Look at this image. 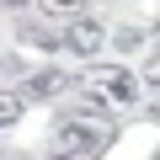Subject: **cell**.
Listing matches in <instances>:
<instances>
[{"instance_id": "1", "label": "cell", "mask_w": 160, "mask_h": 160, "mask_svg": "<svg viewBox=\"0 0 160 160\" xmlns=\"http://www.w3.org/2000/svg\"><path fill=\"white\" fill-rule=\"evenodd\" d=\"M112 123L107 118H64L59 128H53V149L59 155H96V149H107L112 144Z\"/></svg>"}, {"instance_id": "2", "label": "cell", "mask_w": 160, "mask_h": 160, "mask_svg": "<svg viewBox=\"0 0 160 160\" xmlns=\"http://www.w3.org/2000/svg\"><path fill=\"white\" fill-rule=\"evenodd\" d=\"M80 86L107 96V102H139V80L123 69V64H91L86 75H80Z\"/></svg>"}, {"instance_id": "3", "label": "cell", "mask_w": 160, "mask_h": 160, "mask_svg": "<svg viewBox=\"0 0 160 160\" xmlns=\"http://www.w3.org/2000/svg\"><path fill=\"white\" fill-rule=\"evenodd\" d=\"M102 38H107V32H102V27H96V22L86 16V11H80V16L69 22V32H64L59 43H69L75 53H96V48H102Z\"/></svg>"}, {"instance_id": "4", "label": "cell", "mask_w": 160, "mask_h": 160, "mask_svg": "<svg viewBox=\"0 0 160 160\" xmlns=\"http://www.w3.org/2000/svg\"><path fill=\"white\" fill-rule=\"evenodd\" d=\"M64 91H69V75H59V69H38V75H27V86H22V96H43V102H53Z\"/></svg>"}, {"instance_id": "5", "label": "cell", "mask_w": 160, "mask_h": 160, "mask_svg": "<svg viewBox=\"0 0 160 160\" xmlns=\"http://www.w3.org/2000/svg\"><path fill=\"white\" fill-rule=\"evenodd\" d=\"M22 43H38V48H53V43H59V32H53V27H43V22H22Z\"/></svg>"}, {"instance_id": "6", "label": "cell", "mask_w": 160, "mask_h": 160, "mask_svg": "<svg viewBox=\"0 0 160 160\" xmlns=\"http://www.w3.org/2000/svg\"><path fill=\"white\" fill-rule=\"evenodd\" d=\"M16 118H22V96H16V91H6V96H0V128H11Z\"/></svg>"}, {"instance_id": "7", "label": "cell", "mask_w": 160, "mask_h": 160, "mask_svg": "<svg viewBox=\"0 0 160 160\" xmlns=\"http://www.w3.org/2000/svg\"><path fill=\"white\" fill-rule=\"evenodd\" d=\"M48 11H64V16H80V11H86V0H48Z\"/></svg>"}, {"instance_id": "8", "label": "cell", "mask_w": 160, "mask_h": 160, "mask_svg": "<svg viewBox=\"0 0 160 160\" xmlns=\"http://www.w3.org/2000/svg\"><path fill=\"white\" fill-rule=\"evenodd\" d=\"M0 6H6V11H27V0H0Z\"/></svg>"}]
</instances>
